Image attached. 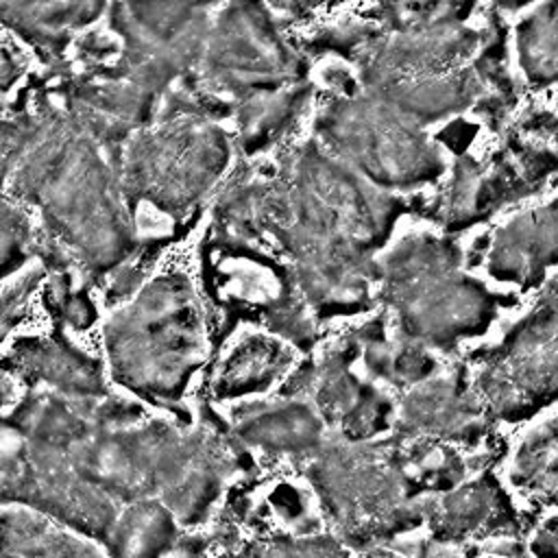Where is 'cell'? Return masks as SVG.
<instances>
[{
	"label": "cell",
	"instance_id": "obj_10",
	"mask_svg": "<svg viewBox=\"0 0 558 558\" xmlns=\"http://www.w3.org/2000/svg\"><path fill=\"white\" fill-rule=\"evenodd\" d=\"M0 558H105L54 519L11 510L0 517Z\"/></svg>",
	"mask_w": 558,
	"mask_h": 558
},
{
	"label": "cell",
	"instance_id": "obj_18",
	"mask_svg": "<svg viewBox=\"0 0 558 558\" xmlns=\"http://www.w3.org/2000/svg\"><path fill=\"white\" fill-rule=\"evenodd\" d=\"M504 7H519V4H525L527 0H499Z\"/></svg>",
	"mask_w": 558,
	"mask_h": 558
},
{
	"label": "cell",
	"instance_id": "obj_15",
	"mask_svg": "<svg viewBox=\"0 0 558 558\" xmlns=\"http://www.w3.org/2000/svg\"><path fill=\"white\" fill-rule=\"evenodd\" d=\"M28 244V220L13 205L0 198V277L11 272L24 257Z\"/></svg>",
	"mask_w": 558,
	"mask_h": 558
},
{
	"label": "cell",
	"instance_id": "obj_14",
	"mask_svg": "<svg viewBox=\"0 0 558 558\" xmlns=\"http://www.w3.org/2000/svg\"><path fill=\"white\" fill-rule=\"evenodd\" d=\"M521 68L534 83H551L556 76V2L538 7L519 26Z\"/></svg>",
	"mask_w": 558,
	"mask_h": 558
},
{
	"label": "cell",
	"instance_id": "obj_8",
	"mask_svg": "<svg viewBox=\"0 0 558 558\" xmlns=\"http://www.w3.org/2000/svg\"><path fill=\"white\" fill-rule=\"evenodd\" d=\"M556 253V207L547 203L521 214L499 229L490 248V272L521 286L538 281L554 264Z\"/></svg>",
	"mask_w": 558,
	"mask_h": 558
},
{
	"label": "cell",
	"instance_id": "obj_4",
	"mask_svg": "<svg viewBox=\"0 0 558 558\" xmlns=\"http://www.w3.org/2000/svg\"><path fill=\"white\" fill-rule=\"evenodd\" d=\"M323 135L377 185H416L440 168L436 148L416 124L373 96L336 105L323 118Z\"/></svg>",
	"mask_w": 558,
	"mask_h": 558
},
{
	"label": "cell",
	"instance_id": "obj_2",
	"mask_svg": "<svg viewBox=\"0 0 558 558\" xmlns=\"http://www.w3.org/2000/svg\"><path fill=\"white\" fill-rule=\"evenodd\" d=\"M456 255L442 244L412 246L388 279L403 338L423 347H449L477 333L490 318V301L482 286L456 272Z\"/></svg>",
	"mask_w": 558,
	"mask_h": 558
},
{
	"label": "cell",
	"instance_id": "obj_9",
	"mask_svg": "<svg viewBox=\"0 0 558 558\" xmlns=\"http://www.w3.org/2000/svg\"><path fill=\"white\" fill-rule=\"evenodd\" d=\"M11 362L28 377L46 381L72 399L105 397L98 364L59 340H31L15 347Z\"/></svg>",
	"mask_w": 558,
	"mask_h": 558
},
{
	"label": "cell",
	"instance_id": "obj_16",
	"mask_svg": "<svg viewBox=\"0 0 558 558\" xmlns=\"http://www.w3.org/2000/svg\"><path fill=\"white\" fill-rule=\"evenodd\" d=\"M39 277H41V270L24 275L15 286L7 288L0 294V333L15 325V320L20 318V314H22L26 301H28V296L33 294Z\"/></svg>",
	"mask_w": 558,
	"mask_h": 558
},
{
	"label": "cell",
	"instance_id": "obj_6",
	"mask_svg": "<svg viewBox=\"0 0 558 558\" xmlns=\"http://www.w3.org/2000/svg\"><path fill=\"white\" fill-rule=\"evenodd\" d=\"M198 59L211 81L231 92L266 89L299 72V61L251 0L225 9L216 28H207Z\"/></svg>",
	"mask_w": 558,
	"mask_h": 558
},
{
	"label": "cell",
	"instance_id": "obj_17",
	"mask_svg": "<svg viewBox=\"0 0 558 558\" xmlns=\"http://www.w3.org/2000/svg\"><path fill=\"white\" fill-rule=\"evenodd\" d=\"M24 70H26V61L20 48L7 37H0V105L4 102L7 94L13 92Z\"/></svg>",
	"mask_w": 558,
	"mask_h": 558
},
{
	"label": "cell",
	"instance_id": "obj_7",
	"mask_svg": "<svg viewBox=\"0 0 558 558\" xmlns=\"http://www.w3.org/2000/svg\"><path fill=\"white\" fill-rule=\"evenodd\" d=\"M325 423L316 410L296 397L246 403L233 421L235 438L268 453L314 456L325 442Z\"/></svg>",
	"mask_w": 558,
	"mask_h": 558
},
{
	"label": "cell",
	"instance_id": "obj_13",
	"mask_svg": "<svg viewBox=\"0 0 558 558\" xmlns=\"http://www.w3.org/2000/svg\"><path fill=\"white\" fill-rule=\"evenodd\" d=\"M510 480L517 490L551 504L556 493V425L545 418L517 445L510 462Z\"/></svg>",
	"mask_w": 558,
	"mask_h": 558
},
{
	"label": "cell",
	"instance_id": "obj_11",
	"mask_svg": "<svg viewBox=\"0 0 558 558\" xmlns=\"http://www.w3.org/2000/svg\"><path fill=\"white\" fill-rule=\"evenodd\" d=\"M290 351L264 336H248L222 362L214 390L220 399H235L253 392H266L288 371Z\"/></svg>",
	"mask_w": 558,
	"mask_h": 558
},
{
	"label": "cell",
	"instance_id": "obj_3",
	"mask_svg": "<svg viewBox=\"0 0 558 558\" xmlns=\"http://www.w3.org/2000/svg\"><path fill=\"white\" fill-rule=\"evenodd\" d=\"M488 418L523 421L551 403L556 392L554 286L538 307L482 360L473 384Z\"/></svg>",
	"mask_w": 558,
	"mask_h": 558
},
{
	"label": "cell",
	"instance_id": "obj_12",
	"mask_svg": "<svg viewBox=\"0 0 558 558\" xmlns=\"http://www.w3.org/2000/svg\"><path fill=\"white\" fill-rule=\"evenodd\" d=\"M174 536L170 510L159 499H140L118 514L105 545L111 558H159Z\"/></svg>",
	"mask_w": 558,
	"mask_h": 558
},
{
	"label": "cell",
	"instance_id": "obj_5",
	"mask_svg": "<svg viewBox=\"0 0 558 558\" xmlns=\"http://www.w3.org/2000/svg\"><path fill=\"white\" fill-rule=\"evenodd\" d=\"M220 129L198 118L168 122L133 142L126 161V185L166 209L194 203L220 174L227 161Z\"/></svg>",
	"mask_w": 558,
	"mask_h": 558
},
{
	"label": "cell",
	"instance_id": "obj_1",
	"mask_svg": "<svg viewBox=\"0 0 558 558\" xmlns=\"http://www.w3.org/2000/svg\"><path fill=\"white\" fill-rule=\"evenodd\" d=\"M105 347L116 381L150 403H177L205 355L203 320L190 283L168 275L113 314Z\"/></svg>",
	"mask_w": 558,
	"mask_h": 558
}]
</instances>
